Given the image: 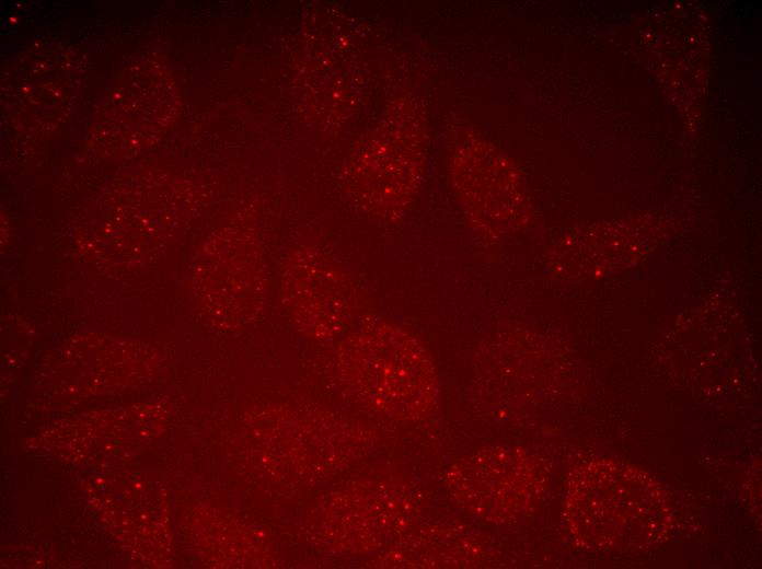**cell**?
<instances>
[{
  "label": "cell",
  "instance_id": "cell-2",
  "mask_svg": "<svg viewBox=\"0 0 762 569\" xmlns=\"http://www.w3.org/2000/svg\"><path fill=\"white\" fill-rule=\"evenodd\" d=\"M280 300L298 329L328 338L353 316L357 290L343 267L313 251H301L281 267Z\"/></svg>",
  "mask_w": 762,
  "mask_h": 569
},
{
  "label": "cell",
  "instance_id": "cell-1",
  "mask_svg": "<svg viewBox=\"0 0 762 569\" xmlns=\"http://www.w3.org/2000/svg\"><path fill=\"white\" fill-rule=\"evenodd\" d=\"M337 373L357 399L388 410L422 407L434 392L432 368L423 348L380 321L363 324L343 342Z\"/></svg>",
  "mask_w": 762,
  "mask_h": 569
}]
</instances>
